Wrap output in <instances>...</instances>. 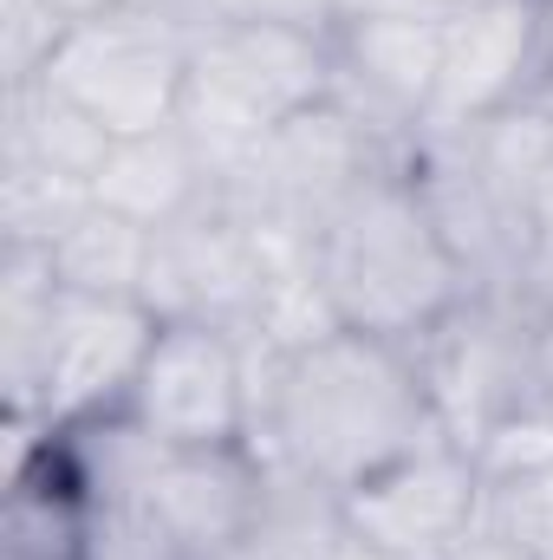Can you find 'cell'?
Here are the masks:
<instances>
[{"label": "cell", "instance_id": "obj_13", "mask_svg": "<svg viewBox=\"0 0 553 560\" xmlns=\"http://www.w3.org/2000/svg\"><path fill=\"white\" fill-rule=\"evenodd\" d=\"M215 170L202 163V150L189 143L183 125H163V131H143V138H118L105 170L92 176V202L138 222V229H169L183 222L189 209H202L215 196Z\"/></svg>", "mask_w": 553, "mask_h": 560}, {"label": "cell", "instance_id": "obj_1", "mask_svg": "<svg viewBox=\"0 0 553 560\" xmlns=\"http://www.w3.org/2000/svg\"><path fill=\"white\" fill-rule=\"evenodd\" d=\"M430 436L443 430L423 398L411 346L372 332H332L274 365L248 443L326 482L332 495H352L365 476L391 469Z\"/></svg>", "mask_w": 553, "mask_h": 560}, {"label": "cell", "instance_id": "obj_16", "mask_svg": "<svg viewBox=\"0 0 553 560\" xmlns=\"http://www.w3.org/2000/svg\"><path fill=\"white\" fill-rule=\"evenodd\" d=\"M52 280L66 293H118V300H143V275H150V229L111 215V209H85L79 222L59 229V242L46 248Z\"/></svg>", "mask_w": 553, "mask_h": 560}, {"label": "cell", "instance_id": "obj_12", "mask_svg": "<svg viewBox=\"0 0 553 560\" xmlns=\"http://www.w3.org/2000/svg\"><path fill=\"white\" fill-rule=\"evenodd\" d=\"M261 489H268V463L255 443L163 450L131 502L156 522V535L176 548V560H215L255 522Z\"/></svg>", "mask_w": 553, "mask_h": 560}, {"label": "cell", "instance_id": "obj_6", "mask_svg": "<svg viewBox=\"0 0 553 560\" xmlns=\"http://www.w3.org/2000/svg\"><path fill=\"white\" fill-rule=\"evenodd\" d=\"M156 332H163V319L143 300L66 293L59 287L46 339H39V365H33V385H26V405L7 411V418L39 423V430H79V423L125 411Z\"/></svg>", "mask_w": 553, "mask_h": 560}, {"label": "cell", "instance_id": "obj_3", "mask_svg": "<svg viewBox=\"0 0 553 560\" xmlns=\"http://www.w3.org/2000/svg\"><path fill=\"white\" fill-rule=\"evenodd\" d=\"M339 79L332 33L313 20H222L196 33L189 85L176 105V125L202 150L215 183L255 156L280 125L326 105Z\"/></svg>", "mask_w": 553, "mask_h": 560}, {"label": "cell", "instance_id": "obj_4", "mask_svg": "<svg viewBox=\"0 0 553 560\" xmlns=\"http://www.w3.org/2000/svg\"><path fill=\"white\" fill-rule=\"evenodd\" d=\"M398 163H411V156L385 150L339 98H326V105L299 112L293 125H280L255 156H242L222 176V202L248 222V235L268 248V261L313 255L319 235L345 215V202L378 170H398Z\"/></svg>", "mask_w": 553, "mask_h": 560}, {"label": "cell", "instance_id": "obj_9", "mask_svg": "<svg viewBox=\"0 0 553 560\" xmlns=\"http://www.w3.org/2000/svg\"><path fill=\"white\" fill-rule=\"evenodd\" d=\"M482 469L462 443L430 436L345 495V535L398 560H456L482 528Z\"/></svg>", "mask_w": 553, "mask_h": 560}, {"label": "cell", "instance_id": "obj_19", "mask_svg": "<svg viewBox=\"0 0 553 560\" xmlns=\"http://www.w3.org/2000/svg\"><path fill=\"white\" fill-rule=\"evenodd\" d=\"M548 463H553V418L548 411H515V418H502L475 443L482 482H508V476H528V469H548Z\"/></svg>", "mask_w": 553, "mask_h": 560}, {"label": "cell", "instance_id": "obj_14", "mask_svg": "<svg viewBox=\"0 0 553 560\" xmlns=\"http://www.w3.org/2000/svg\"><path fill=\"white\" fill-rule=\"evenodd\" d=\"M261 463H268L261 509L215 560H332L345 541V495H332L326 482L286 469L274 456Z\"/></svg>", "mask_w": 553, "mask_h": 560}, {"label": "cell", "instance_id": "obj_11", "mask_svg": "<svg viewBox=\"0 0 553 560\" xmlns=\"http://www.w3.org/2000/svg\"><path fill=\"white\" fill-rule=\"evenodd\" d=\"M268 287V248L248 235V222L222 202V189L189 209L183 222L150 235V275L143 306L156 319H209V326H248Z\"/></svg>", "mask_w": 553, "mask_h": 560}, {"label": "cell", "instance_id": "obj_2", "mask_svg": "<svg viewBox=\"0 0 553 560\" xmlns=\"http://www.w3.org/2000/svg\"><path fill=\"white\" fill-rule=\"evenodd\" d=\"M313 268L326 280L345 332H372L391 346H416L443 313L469 300V275L443 242L411 163L378 170L345 202V215L319 235Z\"/></svg>", "mask_w": 553, "mask_h": 560}, {"label": "cell", "instance_id": "obj_15", "mask_svg": "<svg viewBox=\"0 0 553 560\" xmlns=\"http://www.w3.org/2000/svg\"><path fill=\"white\" fill-rule=\"evenodd\" d=\"M111 143L118 138L92 112H79L46 79L7 85V156H33V163H46V170H59V176H72V183L92 189V176L105 170Z\"/></svg>", "mask_w": 553, "mask_h": 560}, {"label": "cell", "instance_id": "obj_24", "mask_svg": "<svg viewBox=\"0 0 553 560\" xmlns=\"http://www.w3.org/2000/svg\"><path fill=\"white\" fill-rule=\"evenodd\" d=\"M541 92H553V0H548V46H541Z\"/></svg>", "mask_w": 553, "mask_h": 560}, {"label": "cell", "instance_id": "obj_22", "mask_svg": "<svg viewBox=\"0 0 553 560\" xmlns=\"http://www.w3.org/2000/svg\"><path fill=\"white\" fill-rule=\"evenodd\" d=\"M46 7H52L66 26H72V20H85V13H105V7H118V0H46Z\"/></svg>", "mask_w": 553, "mask_h": 560}, {"label": "cell", "instance_id": "obj_5", "mask_svg": "<svg viewBox=\"0 0 553 560\" xmlns=\"http://www.w3.org/2000/svg\"><path fill=\"white\" fill-rule=\"evenodd\" d=\"M196 33L202 26H189L183 13H169L156 0H118L105 13L72 20L33 79L66 92L111 138H143V131L176 125L189 59H196Z\"/></svg>", "mask_w": 553, "mask_h": 560}, {"label": "cell", "instance_id": "obj_20", "mask_svg": "<svg viewBox=\"0 0 553 560\" xmlns=\"http://www.w3.org/2000/svg\"><path fill=\"white\" fill-rule=\"evenodd\" d=\"M515 411H548L553 418V306L528 313V359H521V405Z\"/></svg>", "mask_w": 553, "mask_h": 560}, {"label": "cell", "instance_id": "obj_17", "mask_svg": "<svg viewBox=\"0 0 553 560\" xmlns=\"http://www.w3.org/2000/svg\"><path fill=\"white\" fill-rule=\"evenodd\" d=\"M92 209V189L33 163V156H0V229L20 248H52L66 222Z\"/></svg>", "mask_w": 553, "mask_h": 560}, {"label": "cell", "instance_id": "obj_18", "mask_svg": "<svg viewBox=\"0 0 553 560\" xmlns=\"http://www.w3.org/2000/svg\"><path fill=\"white\" fill-rule=\"evenodd\" d=\"M482 528L515 541L521 555L553 560V463L528 469V476H508V482H489L482 489Z\"/></svg>", "mask_w": 553, "mask_h": 560}, {"label": "cell", "instance_id": "obj_8", "mask_svg": "<svg viewBox=\"0 0 553 560\" xmlns=\"http://www.w3.org/2000/svg\"><path fill=\"white\" fill-rule=\"evenodd\" d=\"M423 398L436 430L475 456V443L521 405V359H528V313L508 293H469L411 346Z\"/></svg>", "mask_w": 553, "mask_h": 560}, {"label": "cell", "instance_id": "obj_21", "mask_svg": "<svg viewBox=\"0 0 553 560\" xmlns=\"http://www.w3.org/2000/svg\"><path fill=\"white\" fill-rule=\"evenodd\" d=\"M456 560H534V555H521L515 541H502V535H489V528H475V541L462 548Z\"/></svg>", "mask_w": 553, "mask_h": 560}, {"label": "cell", "instance_id": "obj_23", "mask_svg": "<svg viewBox=\"0 0 553 560\" xmlns=\"http://www.w3.org/2000/svg\"><path fill=\"white\" fill-rule=\"evenodd\" d=\"M332 560H398V555H385V548H372V541L345 535V541H339V555H332Z\"/></svg>", "mask_w": 553, "mask_h": 560}, {"label": "cell", "instance_id": "obj_10", "mask_svg": "<svg viewBox=\"0 0 553 560\" xmlns=\"http://www.w3.org/2000/svg\"><path fill=\"white\" fill-rule=\"evenodd\" d=\"M548 0H456L443 20V72L423 131H475L541 92Z\"/></svg>", "mask_w": 553, "mask_h": 560}, {"label": "cell", "instance_id": "obj_7", "mask_svg": "<svg viewBox=\"0 0 553 560\" xmlns=\"http://www.w3.org/2000/svg\"><path fill=\"white\" fill-rule=\"evenodd\" d=\"M131 418L163 450H228L255 436V378H248V339L242 326L209 319H163L138 385Z\"/></svg>", "mask_w": 553, "mask_h": 560}]
</instances>
